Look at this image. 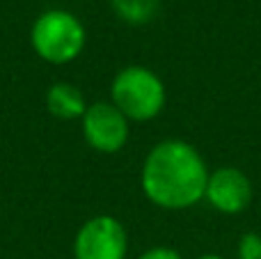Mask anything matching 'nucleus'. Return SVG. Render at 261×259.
Segmentation results:
<instances>
[{
    "label": "nucleus",
    "mask_w": 261,
    "mask_h": 259,
    "mask_svg": "<svg viewBox=\"0 0 261 259\" xmlns=\"http://www.w3.org/2000/svg\"><path fill=\"white\" fill-rule=\"evenodd\" d=\"M140 184L147 200L161 209H188L206 195L208 168L190 142L163 140L144 159Z\"/></svg>",
    "instance_id": "1"
},
{
    "label": "nucleus",
    "mask_w": 261,
    "mask_h": 259,
    "mask_svg": "<svg viewBox=\"0 0 261 259\" xmlns=\"http://www.w3.org/2000/svg\"><path fill=\"white\" fill-rule=\"evenodd\" d=\"M30 44L44 62L67 64L85 48V28L67 9H48L32 23Z\"/></svg>",
    "instance_id": "2"
},
{
    "label": "nucleus",
    "mask_w": 261,
    "mask_h": 259,
    "mask_svg": "<svg viewBox=\"0 0 261 259\" xmlns=\"http://www.w3.org/2000/svg\"><path fill=\"white\" fill-rule=\"evenodd\" d=\"M113 103L128 117V122H149L158 117L165 108L167 92L163 81L147 67H126L115 76L113 87Z\"/></svg>",
    "instance_id": "3"
},
{
    "label": "nucleus",
    "mask_w": 261,
    "mask_h": 259,
    "mask_svg": "<svg viewBox=\"0 0 261 259\" xmlns=\"http://www.w3.org/2000/svg\"><path fill=\"white\" fill-rule=\"evenodd\" d=\"M128 234L113 216L85 220L73 241V259H126Z\"/></svg>",
    "instance_id": "4"
},
{
    "label": "nucleus",
    "mask_w": 261,
    "mask_h": 259,
    "mask_svg": "<svg viewBox=\"0 0 261 259\" xmlns=\"http://www.w3.org/2000/svg\"><path fill=\"white\" fill-rule=\"evenodd\" d=\"M128 117L113 101H96L83 115V136L87 145L101 154H117L128 142Z\"/></svg>",
    "instance_id": "5"
},
{
    "label": "nucleus",
    "mask_w": 261,
    "mask_h": 259,
    "mask_svg": "<svg viewBox=\"0 0 261 259\" xmlns=\"http://www.w3.org/2000/svg\"><path fill=\"white\" fill-rule=\"evenodd\" d=\"M204 197L220 214H241L252 202V182L239 168H218L208 172Z\"/></svg>",
    "instance_id": "6"
},
{
    "label": "nucleus",
    "mask_w": 261,
    "mask_h": 259,
    "mask_svg": "<svg viewBox=\"0 0 261 259\" xmlns=\"http://www.w3.org/2000/svg\"><path fill=\"white\" fill-rule=\"evenodd\" d=\"M46 108H48V113L53 117L69 122V119H78V117L83 119L87 103L83 92L76 85H71V83H55L46 92Z\"/></svg>",
    "instance_id": "7"
},
{
    "label": "nucleus",
    "mask_w": 261,
    "mask_h": 259,
    "mask_svg": "<svg viewBox=\"0 0 261 259\" xmlns=\"http://www.w3.org/2000/svg\"><path fill=\"white\" fill-rule=\"evenodd\" d=\"M161 0H113V7L130 25L149 23L158 12Z\"/></svg>",
    "instance_id": "8"
},
{
    "label": "nucleus",
    "mask_w": 261,
    "mask_h": 259,
    "mask_svg": "<svg viewBox=\"0 0 261 259\" xmlns=\"http://www.w3.org/2000/svg\"><path fill=\"white\" fill-rule=\"evenodd\" d=\"M239 259H261V237L257 232H245L241 237Z\"/></svg>",
    "instance_id": "9"
},
{
    "label": "nucleus",
    "mask_w": 261,
    "mask_h": 259,
    "mask_svg": "<svg viewBox=\"0 0 261 259\" xmlns=\"http://www.w3.org/2000/svg\"><path fill=\"white\" fill-rule=\"evenodd\" d=\"M138 259H184L174 248H165V246H158V248H151V250L142 252Z\"/></svg>",
    "instance_id": "10"
},
{
    "label": "nucleus",
    "mask_w": 261,
    "mask_h": 259,
    "mask_svg": "<svg viewBox=\"0 0 261 259\" xmlns=\"http://www.w3.org/2000/svg\"><path fill=\"white\" fill-rule=\"evenodd\" d=\"M197 259H222L220 255H204V257H197Z\"/></svg>",
    "instance_id": "11"
}]
</instances>
